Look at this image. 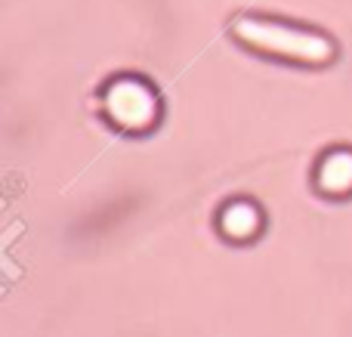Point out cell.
<instances>
[{"mask_svg": "<svg viewBox=\"0 0 352 337\" xmlns=\"http://www.w3.org/2000/svg\"><path fill=\"white\" fill-rule=\"evenodd\" d=\"M111 118L121 124H130V127H140V124L152 121V96H148L146 87L140 84H118L111 87Z\"/></svg>", "mask_w": 352, "mask_h": 337, "instance_id": "1", "label": "cell"}]
</instances>
